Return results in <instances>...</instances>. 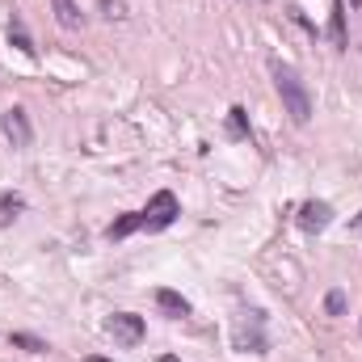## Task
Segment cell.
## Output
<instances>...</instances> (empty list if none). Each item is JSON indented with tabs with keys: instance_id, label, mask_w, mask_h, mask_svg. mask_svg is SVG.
Instances as JSON below:
<instances>
[{
	"instance_id": "cell-15",
	"label": "cell",
	"mask_w": 362,
	"mask_h": 362,
	"mask_svg": "<svg viewBox=\"0 0 362 362\" xmlns=\"http://www.w3.org/2000/svg\"><path fill=\"white\" fill-rule=\"evenodd\" d=\"M97 8H101V17H105V21H127V17H131L127 0H97Z\"/></svg>"
},
{
	"instance_id": "cell-21",
	"label": "cell",
	"mask_w": 362,
	"mask_h": 362,
	"mask_svg": "<svg viewBox=\"0 0 362 362\" xmlns=\"http://www.w3.org/2000/svg\"><path fill=\"white\" fill-rule=\"evenodd\" d=\"M358 4H362V0H350V8H358Z\"/></svg>"
},
{
	"instance_id": "cell-3",
	"label": "cell",
	"mask_w": 362,
	"mask_h": 362,
	"mask_svg": "<svg viewBox=\"0 0 362 362\" xmlns=\"http://www.w3.org/2000/svg\"><path fill=\"white\" fill-rule=\"evenodd\" d=\"M105 333L114 337V341H122V346H139L144 341V316H135V312H114V316H105Z\"/></svg>"
},
{
	"instance_id": "cell-12",
	"label": "cell",
	"mask_w": 362,
	"mask_h": 362,
	"mask_svg": "<svg viewBox=\"0 0 362 362\" xmlns=\"http://www.w3.org/2000/svg\"><path fill=\"white\" fill-rule=\"evenodd\" d=\"M21 211H25V198H21L17 189H4V194H0V228H8Z\"/></svg>"
},
{
	"instance_id": "cell-2",
	"label": "cell",
	"mask_w": 362,
	"mask_h": 362,
	"mask_svg": "<svg viewBox=\"0 0 362 362\" xmlns=\"http://www.w3.org/2000/svg\"><path fill=\"white\" fill-rule=\"evenodd\" d=\"M139 215H144V228H148V232H165V228H173V219L181 215L177 194H173V189H156L152 202H148Z\"/></svg>"
},
{
	"instance_id": "cell-10",
	"label": "cell",
	"mask_w": 362,
	"mask_h": 362,
	"mask_svg": "<svg viewBox=\"0 0 362 362\" xmlns=\"http://www.w3.org/2000/svg\"><path fill=\"white\" fill-rule=\"evenodd\" d=\"M8 42H13V47H17L21 55H30V59H34V51H38V47H34V38L25 34V21H21L17 13L8 17Z\"/></svg>"
},
{
	"instance_id": "cell-1",
	"label": "cell",
	"mask_w": 362,
	"mask_h": 362,
	"mask_svg": "<svg viewBox=\"0 0 362 362\" xmlns=\"http://www.w3.org/2000/svg\"><path fill=\"white\" fill-rule=\"evenodd\" d=\"M270 72H274V89H278V97H282V105H286L291 122H295V127H303V122L312 118V93H308V85H303V81H299V72H295L291 64H282V59H274Z\"/></svg>"
},
{
	"instance_id": "cell-18",
	"label": "cell",
	"mask_w": 362,
	"mask_h": 362,
	"mask_svg": "<svg viewBox=\"0 0 362 362\" xmlns=\"http://www.w3.org/2000/svg\"><path fill=\"white\" fill-rule=\"evenodd\" d=\"M350 232H354V236H362V211L354 215V219H350Z\"/></svg>"
},
{
	"instance_id": "cell-11",
	"label": "cell",
	"mask_w": 362,
	"mask_h": 362,
	"mask_svg": "<svg viewBox=\"0 0 362 362\" xmlns=\"http://www.w3.org/2000/svg\"><path fill=\"white\" fill-rule=\"evenodd\" d=\"M139 228H144V215H139V211H131V215H118V219L105 228V236H110V240H127V236H131V232H139Z\"/></svg>"
},
{
	"instance_id": "cell-20",
	"label": "cell",
	"mask_w": 362,
	"mask_h": 362,
	"mask_svg": "<svg viewBox=\"0 0 362 362\" xmlns=\"http://www.w3.org/2000/svg\"><path fill=\"white\" fill-rule=\"evenodd\" d=\"M85 362H110V358H97V354H93V358H85Z\"/></svg>"
},
{
	"instance_id": "cell-13",
	"label": "cell",
	"mask_w": 362,
	"mask_h": 362,
	"mask_svg": "<svg viewBox=\"0 0 362 362\" xmlns=\"http://www.w3.org/2000/svg\"><path fill=\"white\" fill-rule=\"evenodd\" d=\"M228 135H232V139H253V131H249V114H245V105H232V110H228Z\"/></svg>"
},
{
	"instance_id": "cell-8",
	"label": "cell",
	"mask_w": 362,
	"mask_h": 362,
	"mask_svg": "<svg viewBox=\"0 0 362 362\" xmlns=\"http://www.w3.org/2000/svg\"><path fill=\"white\" fill-rule=\"evenodd\" d=\"M51 8H55V21L64 30H85V13L76 8V0H51Z\"/></svg>"
},
{
	"instance_id": "cell-16",
	"label": "cell",
	"mask_w": 362,
	"mask_h": 362,
	"mask_svg": "<svg viewBox=\"0 0 362 362\" xmlns=\"http://www.w3.org/2000/svg\"><path fill=\"white\" fill-rule=\"evenodd\" d=\"M325 312H329V316H341V312H346V291H329V295H325Z\"/></svg>"
},
{
	"instance_id": "cell-7",
	"label": "cell",
	"mask_w": 362,
	"mask_h": 362,
	"mask_svg": "<svg viewBox=\"0 0 362 362\" xmlns=\"http://www.w3.org/2000/svg\"><path fill=\"white\" fill-rule=\"evenodd\" d=\"M329 38H333L337 51L350 47V34H346V0H333V8H329Z\"/></svg>"
},
{
	"instance_id": "cell-6",
	"label": "cell",
	"mask_w": 362,
	"mask_h": 362,
	"mask_svg": "<svg viewBox=\"0 0 362 362\" xmlns=\"http://www.w3.org/2000/svg\"><path fill=\"white\" fill-rule=\"evenodd\" d=\"M236 350H253V354H266V333H262V312H253V329L249 325H240L236 329Z\"/></svg>"
},
{
	"instance_id": "cell-17",
	"label": "cell",
	"mask_w": 362,
	"mask_h": 362,
	"mask_svg": "<svg viewBox=\"0 0 362 362\" xmlns=\"http://www.w3.org/2000/svg\"><path fill=\"white\" fill-rule=\"evenodd\" d=\"M291 21H295V25H303V30H308V34H312V38H316V25H312V21H308V13H303V8H299V4H291Z\"/></svg>"
},
{
	"instance_id": "cell-14",
	"label": "cell",
	"mask_w": 362,
	"mask_h": 362,
	"mask_svg": "<svg viewBox=\"0 0 362 362\" xmlns=\"http://www.w3.org/2000/svg\"><path fill=\"white\" fill-rule=\"evenodd\" d=\"M8 346H17V350H25V354H47V341L34 337V333H8Z\"/></svg>"
},
{
	"instance_id": "cell-9",
	"label": "cell",
	"mask_w": 362,
	"mask_h": 362,
	"mask_svg": "<svg viewBox=\"0 0 362 362\" xmlns=\"http://www.w3.org/2000/svg\"><path fill=\"white\" fill-rule=\"evenodd\" d=\"M156 308H160L165 316H189V299L177 295V291H169V286L156 291Z\"/></svg>"
},
{
	"instance_id": "cell-4",
	"label": "cell",
	"mask_w": 362,
	"mask_h": 362,
	"mask_svg": "<svg viewBox=\"0 0 362 362\" xmlns=\"http://www.w3.org/2000/svg\"><path fill=\"white\" fill-rule=\"evenodd\" d=\"M0 131H4V139H8L13 148H30V139H34V127H30V118H25L21 105H8V110L0 114Z\"/></svg>"
},
{
	"instance_id": "cell-19",
	"label": "cell",
	"mask_w": 362,
	"mask_h": 362,
	"mask_svg": "<svg viewBox=\"0 0 362 362\" xmlns=\"http://www.w3.org/2000/svg\"><path fill=\"white\" fill-rule=\"evenodd\" d=\"M160 362H181V358H173V354H165V358H160Z\"/></svg>"
},
{
	"instance_id": "cell-5",
	"label": "cell",
	"mask_w": 362,
	"mask_h": 362,
	"mask_svg": "<svg viewBox=\"0 0 362 362\" xmlns=\"http://www.w3.org/2000/svg\"><path fill=\"white\" fill-rule=\"evenodd\" d=\"M333 223V206L329 202H320V198H312V202H303L299 206V228L308 232V236H316V232H325Z\"/></svg>"
}]
</instances>
